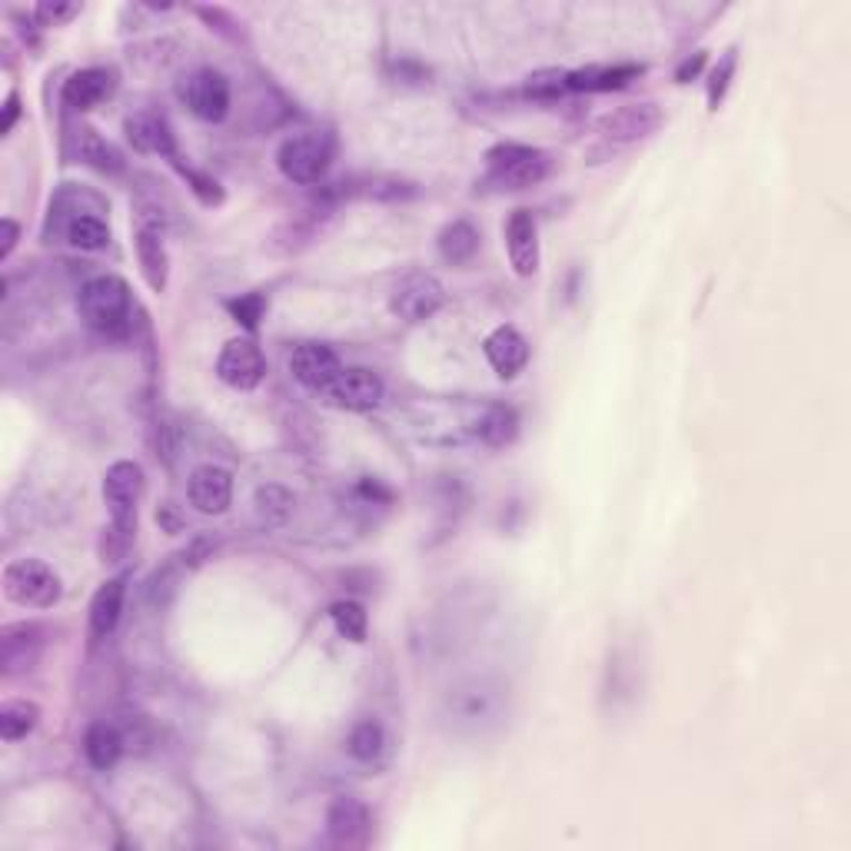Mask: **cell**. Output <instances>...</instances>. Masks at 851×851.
<instances>
[{
    "instance_id": "obj_1",
    "label": "cell",
    "mask_w": 851,
    "mask_h": 851,
    "mask_svg": "<svg viewBox=\"0 0 851 851\" xmlns=\"http://www.w3.org/2000/svg\"><path fill=\"white\" fill-rule=\"evenodd\" d=\"M509 695L506 685L489 675L456 682L442 698V722L459 735H489L506 722Z\"/></svg>"
},
{
    "instance_id": "obj_2",
    "label": "cell",
    "mask_w": 851,
    "mask_h": 851,
    "mask_svg": "<svg viewBox=\"0 0 851 851\" xmlns=\"http://www.w3.org/2000/svg\"><path fill=\"white\" fill-rule=\"evenodd\" d=\"M80 320L104 333V336H127L130 333V316H134V300L130 286L120 276H94L80 286L77 296Z\"/></svg>"
},
{
    "instance_id": "obj_3",
    "label": "cell",
    "mask_w": 851,
    "mask_h": 851,
    "mask_svg": "<svg viewBox=\"0 0 851 851\" xmlns=\"http://www.w3.org/2000/svg\"><path fill=\"white\" fill-rule=\"evenodd\" d=\"M552 164L536 147L499 144L486 154V180L499 190H529L549 177Z\"/></svg>"
},
{
    "instance_id": "obj_4",
    "label": "cell",
    "mask_w": 851,
    "mask_h": 851,
    "mask_svg": "<svg viewBox=\"0 0 851 851\" xmlns=\"http://www.w3.org/2000/svg\"><path fill=\"white\" fill-rule=\"evenodd\" d=\"M144 492V469L130 459H120L104 476V502L110 509V532L127 546L137 532V502Z\"/></svg>"
},
{
    "instance_id": "obj_5",
    "label": "cell",
    "mask_w": 851,
    "mask_h": 851,
    "mask_svg": "<svg viewBox=\"0 0 851 851\" xmlns=\"http://www.w3.org/2000/svg\"><path fill=\"white\" fill-rule=\"evenodd\" d=\"M60 576L40 559H13L3 566V596L17 606L50 609L60 603Z\"/></svg>"
},
{
    "instance_id": "obj_6",
    "label": "cell",
    "mask_w": 851,
    "mask_h": 851,
    "mask_svg": "<svg viewBox=\"0 0 851 851\" xmlns=\"http://www.w3.org/2000/svg\"><path fill=\"white\" fill-rule=\"evenodd\" d=\"M276 164L283 170L286 180L293 184H320L333 164V140L320 130H306V134H296L290 140H283L280 154H276Z\"/></svg>"
},
{
    "instance_id": "obj_7",
    "label": "cell",
    "mask_w": 851,
    "mask_h": 851,
    "mask_svg": "<svg viewBox=\"0 0 851 851\" xmlns=\"http://www.w3.org/2000/svg\"><path fill=\"white\" fill-rule=\"evenodd\" d=\"M383 380L366 370V366H350L343 370L326 390H323V400L336 410H350V413H366L373 407L383 403Z\"/></svg>"
},
{
    "instance_id": "obj_8",
    "label": "cell",
    "mask_w": 851,
    "mask_h": 851,
    "mask_svg": "<svg viewBox=\"0 0 851 851\" xmlns=\"http://www.w3.org/2000/svg\"><path fill=\"white\" fill-rule=\"evenodd\" d=\"M216 376L233 390H256L266 376V360L253 340H229L216 356Z\"/></svg>"
},
{
    "instance_id": "obj_9",
    "label": "cell",
    "mask_w": 851,
    "mask_h": 851,
    "mask_svg": "<svg viewBox=\"0 0 851 851\" xmlns=\"http://www.w3.org/2000/svg\"><path fill=\"white\" fill-rule=\"evenodd\" d=\"M180 97L187 100L190 114L207 124H219L229 110V84L219 70H211V67L187 77V84L180 87Z\"/></svg>"
},
{
    "instance_id": "obj_10",
    "label": "cell",
    "mask_w": 851,
    "mask_h": 851,
    "mask_svg": "<svg viewBox=\"0 0 851 851\" xmlns=\"http://www.w3.org/2000/svg\"><path fill=\"white\" fill-rule=\"evenodd\" d=\"M446 293H442V283L429 273H410L397 290H393V313L403 320V323H423L429 320L439 306H442Z\"/></svg>"
},
{
    "instance_id": "obj_11",
    "label": "cell",
    "mask_w": 851,
    "mask_h": 851,
    "mask_svg": "<svg viewBox=\"0 0 851 851\" xmlns=\"http://www.w3.org/2000/svg\"><path fill=\"white\" fill-rule=\"evenodd\" d=\"M290 373L296 383H303L306 390H316L323 393L340 373H343V363L340 356L323 346V343H303L290 353Z\"/></svg>"
},
{
    "instance_id": "obj_12",
    "label": "cell",
    "mask_w": 851,
    "mask_h": 851,
    "mask_svg": "<svg viewBox=\"0 0 851 851\" xmlns=\"http://www.w3.org/2000/svg\"><path fill=\"white\" fill-rule=\"evenodd\" d=\"M506 250L509 263L519 276H532L539 270V229L529 211H512L506 219Z\"/></svg>"
},
{
    "instance_id": "obj_13",
    "label": "cell",
    "mask_w": 851,
    "mask_h": 851,
    "mask_svg": "<svg viewBox=\"0 0 851 851\" xmlns=\"http://www.w3.org/2000/svg\"><path fill=\"white\" fill-rule=\"evenodd\" d=\"M190 502L207 512V516H219L229 509V499H233V476L223 469V466H197L190 472Z\"/></svg>"
},
{
    "instance_id": "obj_14",
    "label": "cell",
    "mask_w": 851,
    "mask_h": 851,
    "mask_svg": "<svg viewBox=\"0 0 851 851\" xmlns=\"http://www.w3.org/2000/svg\"><path fill=\"white\" fill-rule=\"evenodd\" d=\"M658 127H662V110L655 104H626L603 120V137L613 144H633Z\"/></svg>"
},
{
    "instance_id": "obj_15",
    "label": "cell",
    "mask_w": 851,
    "mask_h": 851,
    "mask_svg": "<svg viewBox=\"0 0 851 851\" xmlns=\"http://www.w3.org/2000/svg\"><path fill=\"white\" fill-rule=\"evenodd\" d=\"M482 350H486L489 366H492L502 380H512V376L529 363V343H526V336H522L516 326H496V330L486 336Z\"/></svg>"
},
{
    "instance_id": "obj_16",
    "label": "cell",
    "mask_w": 851,
    "mask_h": 851,
    "mask_svg": "<svg viewBox=\"0 0 851 851\" xmlns=\"http://www.w3.org/2000/svg\"><path fill=\"white\" fill-rule=\"evenodd\" d=\"M127 140L140 150V154H160V157H174V134L164 114L157 110H137L127 117L124 124Z\"/></svg>"
},
{
    "instance_id": "obj_17",
    "label": "cell",
    "mask_w": 851,
    "mask_h": 851,
    "mask_svg": "<svg viewBox=\"0 0 851 851\" xmlns=\"http://www.w3.org/2000/svg\"><path fill=\"white\" fill-rule=\"evenodd\" d=\"M43 633L33 623H17V626H3L0 633V665L7 675L23 672L37 662L40 645H43Z\"/></svg>"
},
{
    "instance_id": "obj_18",
    "label": "cell",
    "mask_w": 851,
    "mask_h": 851,
    "mask_svg": "<svg viewBox=\"0 0 851 851\" xmlns=\"http://www.w3.org/2000/svg\"><path fill=\"white\" fill-rule=\"evenodd\" d=\"M326 825H330L333 842H340V845H363L366 832H370V812H366V805L360 799L340 795L330 805Z\"/></svg>"
},
{
    "instance_id": "obj_19",
    "label": "cell",
    "mask_w": 851,
    "mask_h": 851,
    "mask_svg": "<svg viewBox=\"0 0 851 851\" xmlns=\"http://www.w3.org/2000/svg\"><path fill=\"white\" fill-rule=\"evenodd\" d=\"M114 90V77L104 67H87L77 70L67 84H63V104L74 110H90L97 107L107 94Z\"/></svg>"
},
{
    "instance_id": "obj_20",
    "label": "cell",
    "mask_w": 851,
    "mask_h": 851,
    "mask_svg": "<svg viewBox=\"0 0 851 851\" xmlns=\"http://www.w3.org/2000/svg\"><path fill=\"white\" fill-rule=\"evenodd\" d=\"M124 735L117 725L110 722H94L84 735V752H87V762L97 769V772H107L117 765V759L124 755Z\"/></svg>"
},
{
    "instance_id": "obj_21",
    "label": "cell",
    "mask_w": 851,
    "mask_h": 851,
    "mask_svg": "<svg viewBox=\"0 0 851 851\" xmlns=\"http://www.w3.org/2000/svg\"><path fill=\"white\" fill-rule=\"evenodd\" d=\"M134 246H137V260H140L144 280L150 283V290L160 293L167 286V246H164L160 233L150 229V226H140L137 236H134Z\"/></svg>"
},
{
    "instance_id": "obj_22",
    "label": "cell",
    "mask_w": 851,
    "mask_h": 851,
    "mask_svg": "<svg viewBox=\"0 0 851 851\" xmlns=\"http://www.w3.org/2000/svg\"><path fill=\"white\" fill-rule=\"evenodd\" d=\"M120 613H124V579H110V583H104L94 593V603H90V633L97 638H107L117 629Z\"/></svg>"
},
{
    "instance_id": "obj_23",
    "label": "cell",
    "mask_w": 851,
    "mask_h": 851,
    "mask_svg": "<svg viewBox=\"0 0 851 851\" xmlns=\"http://www.w3.org/2000/svg\"><path fill=\"white\" fill-rule=\"evenodd\" d=\"M436 243H439V256L446 263L462 266V263H469L479 253V229L472 223H466V219H452V223L442 226Z\"/></svg>"
},
{
    "instance_id": "obj_24",
    "label": "cell",
    "mask_w": 851,
    "mask_h": 851,
    "mask_svg": "<svg viewBox=\"0 0 851 851\" xmlns=\"http://www.w3.org/2000/svg\"><path fill=\"white\" fill-rule=\"evenodd\" d=\"M638 74H642V67H636V63L586 67V70H573L569 74V90H619V87H626Z\"/></svg>"
},
{
    "instance_id": "obj_25",
    "label": "cell",
    "mask_w": 851,
    "mask_h": 851,
    "mask_svg": "<svg viewBox=\"0 0 851 851\" xmlns=\"http://www.w3.org/2000/svg\"><path fill=\"white\" fill-rule=\"evenodd\" d=\"M40 722V708L27 698H13L0 705V738L3 742H17L23 735H30Z\"/></svg>"
},
{
    "instance_id": "obj_26",
    "label": "cell",
    "mask_w": 851,
    "mask_h": 851,
    "mask_svg": "<svg viewBox=\"0 0 851 851\" xmlns=\"http://www.w3.org/2000/svg\"><path fill=\"white\" fill-rule=\"evenodd\" d=\"M80 157H84L94 170H100V174H124V157H120V150H117L110 140H104L97 130H80Z\"/></svg>"
},
{
    "instance_id": "obj_27",
    "label": "cell",
    "mask_w": 851,
    "mask_h": 851,
    "mask_svg": "<svg viewBox=\"0 0 851 851\" xmlns=\"http://www.w3.org/2000/svg\"><path fill=\"white\" fill-rule=\"evenodd\" d=\"M472 432L489 442V446H506L512 436H516V413L509 407H486L476 423H472Z\"/></svg>"
},
{
    "instance_id": "obj_28",
    "label": "cell",
    "mask_w": 851,
    "mask_h": 851,
    "mask_svg": "<svg viewBox=\"0 0 851 851\" xmlns=\"http://www.w3.org/2000/svg\"><path fill=\"white\" fill-rule=\"evenodd\" d=\"M67 239H70V246L94 253V250H104L110 243V229H107V223L100 216L84 213V216H70L67 219Z\"/></svg>"
},
{
    "instance_id": "obj_29",
    "label": "cell",
    "mask_w": 851,
    "mask_h": 851,
    "mask_svg": "<svg viewBox=\"0 0 851 851\" xmlns=\"http://www.w3.org/2000/svg\"><path fill=\"white\" fill-rule=\"evenodd\" d=\"M383 745H387V732L380 722L366 718L360 725H353L350 738H346V749L356 762H376L383 755Z\"/></svg>"
},
{
    "instance_id": "obj_30",
    "label": "cell",
    "mask_w": 851,
    "mask_h": 851,
    "mask_svg": "<svg viewBox=\"0 0 851 851\" xmlns=\"http://www.w3.org/2000/svg\"><path fill=\"white\" fill-rule=\"evenodd\" d=\"M256 512L266 526H283L293 512V492L276 486V482H266L256 489Z\"/></svg>"
},
{
    "instance_id": "obj_31",
    "label": "cell",
    "mask_w": 851,
    "mask_h": 851,
    "mask_svg": "<svg viewBox=\"0 0 851 851\" xmlns=\"http://www.w3.org/2000/svg\"><path fill=\"white\" fill-rule=\"evenodd\" d=\"M330 616H333V626H336L340 636L350 638V642H366L370 619H366V609H363L360 603H353V599L336 603V606L330 609Z\"/></svg>"
},
{
    "instance_id": "obj_32",
    "label": "cell",
    "mask_w": 851,
    "mask_h": 851,
    "mask_svg": "<svg viewBox=\"0 0 851 851\" xmlns=\"http://www.w3.org/2000/svg\"><path fill=\"white\" fill-rule=\"evenodd\" d=\"M526 90L532 97H563L569 90V74L566 70H536V74H529Z\"/></svg>"
},
{
    "instance_id": "obj_33",
    "label": "cell",
    "mask_w": 851,
    "mask_h": 851,
    "mask_svg": "<svg viewBox=\"0 0 851 851\" xmlns=\"http://www.w3.org/2000/svg\"><path fill=\"white\" fill-rule=\"evenodd\" d=\"M735 74V50H728L725 57H722V63L712 70V80H708V104H712V110H718V100L725 97V90H728V77Z\"/></svg>"
},
{
    "instance_id": "obj_34",
    "label": "cell",
    "mask_w": 851,
    "mask_h": 851,
    "mask_svg": "<svg viewBox=\"0 0 851 851\" xmlns=\"http://www.w3.org/2000/svg\"><path fill=\"white\" fill-rule=\"evenodd\" d=\"M33 13L43 27H60V23H67L80 13V3H50V0H43V3H37Z\"/></svg>"
},
{
    "instance_id": "obj_35",
    "label": "cell",
    "mask_w": 851,
    "mask_h": 851,
    "mask_svg": "<svg viewBox=\"0 0 851 851\" xmlns=\"http://www.w3.org/2000/svg\"><path fill=\"white\" fill-rule=\"evenodd\" d=\"M229 310H233V316H236L246 330H253V326L260 323V316H263V296H260V293H250V296H243V300H233Z\"/></svg>"
},
{
    "instance_id": "obj_36",
    "label": "cell",
    "mask_w": 851,
    "mask_h": 851,
    "mask_svg": "<svg viewBox=\"0 0 851 851\" xmlns=\"http://www.w3.org/2000/svg\"><path fill=\"white\" fill-rule=\"evenodd\" d=\"M184 174L194 180V190L200 194V200H204V204H219V190H216V180L204 177V174H197V170H187V167H184Z\"/></svg>"
},
{
    "instance_id": "obj_37",
    "label": "cell",
    "mask_w": 851,
    "mask_h": 851,
    "mask_svg": "<svg viewBox=\"0 0 851 851\" xmlns=\"http://www.w3.org/2000/svg\"><path fill=\"white\" fill-rule=\"evenodd\" d=\"M17 236H20L17 223H13V219H3V223H0V260H7V256L13 253Z\"/></svg>"
},
{
    "instance_id": "obj_38",
    "label": "cell",
    "mask_w": 851,
    "mask_h": 851,
    "mask_svg": "<svg viewBox=\"0 0 851 851\" xmlns=\"http://www.w3.org/2000/svg\"><path fill=\"white\" fill-rule=\"evenodd\" d=\"M17 114H20V107H17V94H10V97H7V104H3V120H0V134H10V127H13Z\"/></svg>"
},
{
    "instance_id": "obj_39",
    "label": "cell",
    "mask_w": 851,
    "mask_h": 851,
    "mask_svg": "<svg viewBox=\"0 0 851 851\" xmlns=\"http://www.w3.org/2000/svg\"><path fill=\"white\" fill-rule=\"evenodd\" d=\"M702 63H705V53H695L692 60H685V63H682V70H678V80H688V74L695 77Z\"/></svg>"
}]
</instances>
